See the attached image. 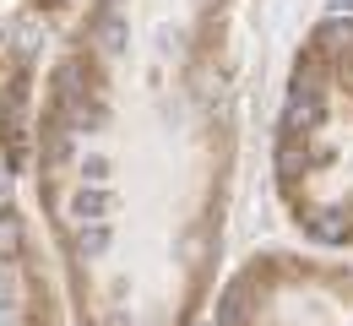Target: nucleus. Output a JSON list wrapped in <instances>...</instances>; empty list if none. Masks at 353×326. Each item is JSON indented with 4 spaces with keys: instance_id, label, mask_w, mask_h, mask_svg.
<instances>
[{
    "instance_id": "nucleus-1",
    "label": "nucleus",
    "mask_w": 353,
    "mask_h": 326,
    "mask_svg": "<svg viewBox=\"0 0 353 326\" xmlns=\"http://www.w3.org/2000/svg\"><path fill=\"white\" fill-rule=\"evenodd\" d=\"M256 0H82L44 77L33 212L77 326H196L245 141Z\"/></svg>"
},
{
    "instance_id": "nucleus-2",
    "label": "nucleus",
    "mask_w": 353,
    "mask_h": 326,
    "mask_svg": "<svg viewBox=\"0 0 353 326\" xmlns=\"http://www.w3.org/2000/svg\"><path fill=\"white\" fill-rule=\"evenodd\" d=\"M82 0H0V326H65L33 218V131L44 77Z\"/></svg>"
},
{
    "instance_id": "nucleus-3",
    "label": "nucleus",
    "mask_w": 353,
    "mask_h": 326,
    "mask_svg": "<svg viewBox=\"0 0 353 326\" xmlns=\"http://www.w3.org/2000/svg\"><path fill=\"white\" fill-rule=\"evenodd\" d=\"M272 185L305 239L353 250V11L315 22L294 54L272 136Z\"/></svg>"
},
{
    "instance_id": "nucleus-4",
    "label": "nucleus",
    "mask_w": 353,
    "mask_h": 326,
    "mask_svg": "<svg viewBox=\"0 0 353 326\" xmlns=\"http://www.w3.org/2000/svg\"><path fill=\"white\" fill-rule=\"evenodd\" d=\"M218 326H353V261L256 256L223 283Z\"/></svg>"
}]
</instances>
